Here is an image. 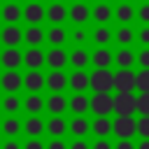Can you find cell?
<instances>
[{
	"label": "cell",
	"instance_id": "cell-17",
	"mask_svg": "<svg viewBox=\"0 0 149 149\" xmlns=\"http://www.w3.org/2000/svg\"><path fill=\"white\" fill-rule=\"evenodd\" d=\"M68 130H70L74 137H84V135L91 130V121H88L84 114H74L72 121L68 123Z\"/></svg>",
	"mask_w": 149,
	"mask_h": 149
},
{
	"label": "cell",
	"instance_id": "cell-6",
	"mask_svg": "<svg viewBox=\"0 0 149 149\" xmlns=\"http://www.w3.org/2000/svg\"><path fill=\"white\" fill-rule=\"evenodd\" d=\"M68 86L74 93H84L86 88H91V74L86 70H74L72 74H68Z\"/></svg>",
	"mask_w": 149,
	"mask_h": 149
},
{
	"label": "cell",
	"instance_id": "cell-15",
	"mask_svg": "<svg viewBox=\"0 0 149 149\" xmlns=\"http://www.w3.org/2000/svg\"><path fill=\"white\" fill-rule=\"evenodd\" d=\"M44 107H47V112H51V116L63 114L68 109V98L63 93H49V98L44 100Z\"/></svg>",
	"mask_w": 149,
	"mask_h": 149
},
{
	"label": "cell",
	"instance_id": "cell-51",
	"mask_svg": "<svg viewBox=\"0 0 149 149\" xmlns=\"http://www.w3.org/2000/svg\"><path fill=\"white\" fill-rule=\"evenodd\" d=\"M7 2H16V0H7Z\"/></svg>",
	"mask_w": 149,
	"mask_h": 149
},
{
	"label": "cell",
	"instance_id": "cell-10",
	"mask_svg": "<svg viewBox=\"0 0 149 149\" xmlns=\"http://www.w3.org/2000/svg\"><path fill=\"white\" fill-rule=\"evenodd\" d=\"M0 40H2L7 47H19V42L23 40V30H21L16 23H7V26L0 30Z\"/></svg>",
	"mask_w": 149,
	"mask_h": 149
},
{
	"label": "cell",
	"instance_id": "cell-1",
	"mask_svg": "<svg viewBox=\"0 0 149 149\" xmlns=\"http://www.w3.org/2000/svg\"><path fill=\"white\" fill-rule=\"evenodd\" d=\"M91 88L95 93H109L114 88V72L109 68H95L91 72Z\"/></svg>",
	"mask_w": 149,
	"mask_h": 149
},
{
	"label": "cell",
	"instance_id": "cell-53",
	"mask_svg": "<svg viewBox=\"0 0 149 149\" xmlns=\"http://www.w3.org/2000/svg\"><path fill=\"white\" fill-rule=\"evenodd\" d=\"M98 2H107V0H98Z\"/></svg>",
	"mask_w": 149,
	"mask_h": 149
},
{
	"label": "cell",
	"instance_id": "cell-24",
	"mask_svg": "<svg viewBox=\"0 0 149 149\" xmlns=\"http://www.w3.org/2000/svg\"><path fill=\"white\" fill-rule=\"evenodd\" d=\"M91 130H93V135H98V137L112 135V119H109V116H95L93 123H91Z\"/></svg>",
	"mask_w": 149,
	"mask_h": 149
},
{
	"label": "cell",
	"instance_id": "cell-55",
	"mask_svg": "<svg viewBox=\"0 0 149 149\" xmlns=\"http://www.w3.org/2000/svg\"><path fill=\"white\" fill-rule=\"evenodd\" d=\"M121 2H128V0H121Z\"/></svg>",
	"mask_w": 149,
	"mask_h": 149
},
{
	"label": "cell",
	"instance_id": "cell-3",
	"mask_svg": "<svg viewBox=\"0 0 149 149\" xmlns=\"http://www.w3.org/2000/svg\"><path fill=\"white\" fill-rule=\"evenodd\" d=\"M114 112L133 116L137 112V95L135 93H116L114 95Z\"/></svg>",
	"mask_w": 149,
	"mask_h": 149
},
{
	"label": "cell",
	"instance_id": "cell-32",
	"mask_svg": "<svg viewBox=\"0 0 149 149\" xmlns=\"http://www.w3.org/2000/svg\"><path fill=\"white\" fill-rule=\"evenodd\" d=\"M91 37H93V42H98L100 47H105L107 42H112V28L105 26V23H100V26L91 33Z\"/></svg>",
	"mask_w": 149,
	"mask_h": 149
},
{
	"label": "cell",
	"instance_id": "cell-27",
	"mask_svg": "<svg viewBox=\"0 0 149 149\" xmlns=\"http://www.w3.org/2000/svg\"><path fill=\"white\" fill-rule=\"evenodd\" d=\"M112 7L107 5V2H98V5H93V9H91V16L98 21V23H107L109 19H112Z\"/></svg>",
	"mask_w": 149,
	"mask_h": 149
},
{
	"label": "cell",
	"instance_id": "cell-41",
	"mask_svg": "<svg viewBox=\"0 0 149 149\" xmlns=\"http://www.w3.org/2000/svg\"><path fill=\"white\" fill-rule=\"evenodd\" d=\"M23 149H47V144H44L40 137H30V140L23 144Z\"/></svg>",
	"mask_w": 149,
	"mask_h": 149
},
{
	"label": "cell",
	"instance_id": "cell-13",
	"mask_svg": "<svg viewBox=\"0 0 149 149\" xmlns=\"http://www.w3.org/2000/svg\"><path fill=\"white\" fill-rule=\"evenodd\" d=\"M68 63V54L63 47H51L47 51V65L51 70H63V65Z\"/></svg>",
	"mask_w": 149,
	"mask_h": 149
},
{
	"label": "cell",
	"instance_id": "cell-46",
	"mask_svg": "<svg viewBox=\"0 0 149 149\" xmlns=\"http://www.w3.org/2000/svg\"><path fill=\"white\" fill-rule=\"evenodd\" d=\"M72 40H74V42H84V40H86V30H84V28H74V30H72Z\"/></svg>",
	"mask_w": 149,
	"mask_h": 149
},
{
	"label": "cell",
	"instance_id": "cell-14",
	"mask_svg": "<svg viewBox=\"0 0 149 149\" xmlns=\"http://www.w3.org/2000/svg\"><path fill=\"white\" fill-rule=\"evenodd\" d=\"M65 86H68V74H65L63 70H51V72L47 74V88H49L51 93H61Z\"/></svg>",
	"mask_w": 149,
	"mask_h": 149
},
{
	"label": "cell",
	"instance_id": "cell-42",
	"mask_svg": "<svg viewBox=\"0 0 149 149\" xmlns=\"http://www.w3.org/2000/svg\"><path fill=\"white\" fill-rule=\"evenodd\" d=\"M137 63H140L142 68H149V47H144V49L137 54Z\"/></svg>",
	"mask_w": 149,
	"mask_h": 149
},
{
	"label": "cell",
	"instance_id": "cell-54",
	"mask_svg": "<svg viewBox=\"0 0 149 149\" xmlns=\"http://www.w3.org/2000/svg\"><path fill=\"white\" fill-rule=\"evenodd\" d=\"M74 2H84V0H74Z\"/></svg>",
	"mask_w": 149,
	"mask_h": 149
},
{
	"label": "cell",
	"instance_id": "cell-37",
	"mask_svg": "<svg viewBox=\"0 0 149 149\" xmlns=\"http://www.w3.org/2000/svg\"><path fill=\"white\" fill-rule=\"evenodd\" d=\"M137 114L149 116V93H137Z\"/></svg>",
	"mask_w": 149,
	"mask_h": 149
},
{
	"label": "cell",
	"instance_id": "cell-34",
	"mask_svg": "<svg viewBox=\"0 0 149 149\" xmlns=\"http://www.w3.org/2000/svg\"><path fill=\"white\" fill-rule=\"evenodd\" d=\"M2 109L7 112V114H14V112H19V107H21V100H19V95L16 93H7L5 98H2Z\"/></svg>",
	"mask_w": 149,
	"mask_h": 149
},
{
	"label": "cell",
	"instance_id": "cell-23",
	"mask_svg": "<svg viewBox=\"0 0 149 149\" xmlns=\"http://www.w3.org/2000/svg\"><path fill=\"white\" fill-rule=\"evenodd\" d=\"M112 61H114V54H112L107 47H98V49L91 54V63H93L95 68H109Z\"/></svg>",
	"mask_w": 149,
	"mask_h": 149
},
{
	"label": "cell",
	"instance_id": "cell-38",
	"mask_svg": "<svg viewBox=\"0 0 149 149\" xmlns=\"http://www.w3.org/2000/svg\"><path fill=\"white\" fill-rule=\"evenodd\" d=\"M137 135L149 137V116H140L137 119Z\"/></svg>",
	"mask_w": 149,
	"mask_h": 149
},
{
	"label": "cell",
	"instance_id": "cell-47",
	"mask_svg": "<svg viewBox=\"0 0 149 149\" xmlns=\"http://www.w3.org/2000/svg\"><path fill=\"white\" fill-rule=\"evenodd\" d=\"M114 149H137V147L133 144V140H119L114 144Z\"/></svg>",
	"mask_w": 149,
	"mask_h": 149
},
{
	"label": "cell",
	"instance_id": "cell-30",
	"mask_svg": "<svg viewBox=\"0 0 149 149\" xmlns=\"http://www.w3.org/2000/svg\"><path fill=\"white\" fill-rule=\"evenodd\" d=\"M0 128H2V133H7L9 137H14V135H19V130L23 128V123L19 121V116H14V114H9L2 123H0Z\"/></svg>",
	"mask_w": 149,
	"mask_h": 149
},
{
	"label": "cell",
	"instance_id": "cell-44",
	"mask_svg": "<svg viewBox=\"0 0 149 149\" xmlns=\"http://www.w3.org/2000/svg\"><path fill=\"white\" fill-rule=\"evenodd\" d=\"M137 40H140L144 47H149V26H142V28H140V33H137Z\"/></svg>",
	"mask_w": 149,
	"mask_h": 149
},
{
	"label": "cell",
	"instance_id": "cell-45",
	"mask_svg": "<svg viewBox=\"0 0 149 149\" xmlns=\"http://www.w3.org/2000/svg\"><path fill=\"white\" fill-rule=\"evenodd\" d=\"M47 149H68V144H65L61 137H51V142L47 144Z\"/></svg>",
	"mask_w": 149,
	"mask_h": 149
},
{
	"label": "cell",
	"instance_id": "cell-52",
	"mask_svg": "<svg viewBox=\"0 0 149 149\" xmlns=\"http://www.w3.org/2000/svg\"><path fill=\"white\" fill-rule=\"evenodd\" d=\"M30 2H40V0H30Z\"/></svg>",
	"mask_w": 149,
	"mask_h": 149
},
{
	"label": "cell",
	"instance_id": "cell-8",
	"mask_svg": "<svg viewBox=\"0 0 149 149\" xmlns=\"http://www.w3.org/2000/svg\"><path fill=\"white\" fill-rule=\"evenodd\" d=\"M0 86L7 91V93H16L21 86H23V74H19L16 70H7L0 74Z\"/></svg>",
	"mask_w": 149,
	"mask_h": 149
},
{
	"label": "cell",
	"instance_id": "cell-39",
	"mask_svg": "<svg viewBox=\"0 0 149 149\" xmlns=\"http://www.w3.org/2000/svg\"><path fill=\"white\" fill-rule=\"evenodd\" d=\"M135 14H137V19H140L144 26H149V2H142V5H140V9H137Z\"/></svg>",
	"mask_w": 149,
	"mask_h": 149
},
{
	"label": "cell",
	"instance_id": "cell-26",
	"mask_svg": "<svg viewBox=\"0 0 149 149\" xmlns=\"http://www.w3.org/2000/svg\"><path fill=\"white\" fill-rule=\"evenodd\" d=\"M23 40H26L30 47H40V44L47 40V33H44L40 26H28V30L23 33Z\"/></svg>",
	"mask_w": 149,
	"mask_h": 149
},
{
	"label": "cell",
	"instance_id": "cell-11",
	"mask_svg": "<svg viewBox=\"0 0 149 149\" xmlns=\"http://www.w3.org/2000/svg\"><path fill=\"white\" fill-rule=\"evenodd\" d=\"M0 63H2L7 70H16V68L23 63V54L19 51V47H7V49L0 54Z\"/></svg>",
	"mask_w": 149,
	"mask_h": 149
},
{
	"label": "cell",
	"instance_id": "cell-4",
	"mask_svg": "<svg viewBox=\"0 0 149 149\" xmlns=\"http://www.w3.org/2000/svg\"><path fill=\"white\" fill-rule=\"evenodd\" d=\"M114 88L119 93H133L135 91V72L130 68H121L114 72Z\"/></svg>",
	"mask_w": 149,
	"mask_h": 149
},
{
	"label": "cell",
	"instance_id": "cell-7",
	"mask_svg": "<svg viewBox=\"0 0 149 149\" xmlns=\"http://www.w3.org/2000/svg\"><path fill=\"white\" fill-rule=\"evenodd\" d=\"M23 19L30 23V26H40V21L47 19V7H42L40 2H28L23 7Z\"/></svg>",
	"mask_w": 149,
	"mask_h": 149
},
{
	"label": "cell",
	"instance_id": "cell-50",
	"mask_svg": "<svg viewBox=\"0 0 149 149\" xmlns=\"http://www.w3.org/2000/svg\"><path fill=\"white\" fill-rule=\"evenodd\" d=\"M51 2H63V0H51Z\"/></svg>",
	"mask_w": 149,
	"mask_h": 149
},
{
	"label": "cell",
	"instance_id": "cell-48",
	"mask_svg": "<svg viewBox=\"0 0 149 149\" xmlns=\"http://www.w3.org/2000/svg\"><path fill=\"white\" fill-rule=\"evenodd\" d=\"M2 149H23L21 144H19V140H14V137H9L5 144H2Z\"/></svg>",
	"mask_w": 149,
	"mask_h": 149
},
{
	"label": "cell",
	"instance_id": "cell-5",
	"mask_svg": "<svg viewBox=\"0 0 149 149\" xmlns=\"http://www.w3.org/2000/svg\"><path fill=\"white\" fill-rule=\"evenodd\" d=\"M91 109L98 114V116H107L112 109H114V98L109 93H93L91 98Z\"/></svg>",
	"mask_w": 149,
	"mask_h": 149
},
{
	"label": "cell",
	"instance_id": "cell-49",
	"mask_svg": "<svg viewBox=\"0 0 149 149\" xmlns=\"http://www.w3.org/2000/svg\"><path fill=\"white\" fill-rule=\"evenodd\" d=\"M137 149H149V137H142V142L137 144Z\"/></svg>",
	"mask_w": 149,
	"mask_h": 149
},
{
	"label": "cell",
	"instance_id": "cell-36",
	"mask_svg": "<svg viewBox=\"0 0 149 149\" xmlns=\"http://www.w3.org/2000/svg\"><path fill=\"white\" fill-rule=\"evenodd\" d=\"M114 37H116V40H119L123 47H128V44L135 40V33H133V28H130V26H126V23H123V26H121V28L114 33Z\"/></svg>",
	"mask_w": 149,
	"mask_h": 149
},
{
	"label": "cell",
	"instance_id": "cell-2",
	"mask_svg": "<svg viewBox=\"0 0 149 149\" xmlns=\"http://www.w3.org/2000/svg\"><path fill=\"white\" fill-rule=\"evenodd\" d=\"M112 133L119 140H133V135L137 133V119L126 116V114H116V119L112 121Z\"/></svg>",
	"mask_w": 149,
	"mask_h": 149
},
{
	"label": "cell",
	"instance_id": "cell-18",
	"mask_svg": "<svg viewBox=\"0 0 149 149\" xmlns=\"http://www.w3.org/2000/svg\"><path fill=\"white\" fill-rule=\"evenodd\" d=\"M23 130H26L30 137H40V135L47 130V121H42L40 114H30V116L26 119V123H23Z\"/></svg>",
	"mask_w": 149,
	"mask_h": 149
},
{
	"label": "cell",
	"instance_id": "cell-21",
	"mask_svg": "<svg viewBox=\"0 0 149 149\" xmlns=\"http://www.w3.org/2000/svg\"><path fill=\"white\" fill-rule=\"evenodd\" d=\"M68 107L74 112V114H86L91 109V98L84 95V93H72V98L68 100Z\"/></svg>",
	"mask_w": 149,
	"mask_h": 149
},
{
	"label": "cell",
	"instance_id": "cell-25",
	"mask_svg": "<svg viewBox=\"0 0 149 149\" xmlns=\"http://www.w3.org/2000/svg\"><path fill=\"white\" fill-rule=\"evenodd\" d=\"M0 16H2L7 23H16V21L23 16V9L19 7V2H7V5L0 9Z\"/></svg>",
	"mask_w": 149,
	"mask_h": 149
},
{
	"label": "cell",
	"instance_id": "cell-19",
	"mask_svg": "<svg viewBox=\"0 0 149 149\" xmlns=\"http://www.w3.org/2000/svg\"><path fill=\"white\" fill-rule=\"evenodd\" d=\"M47 19L54 23V26H61L65 19H68V7L63 2H51L47 7Z\"/></svg>",
	"mask_w": 149,
	"mask_h": 149
},
{
	"label": "cell",
	"instance_id": "cell-22",
	"mask_svg": "<svg viewBox=\"0 0 149 149\" xmlns=\"http://www.w3.org/2000/svg\"><path fill=\"white\" fill-rule=\"evenodd\" d=\"M47 133L51 137H63V133H68V121L63 119V114H54L47 121Z\"/></svg>",
	"mask_w": 149,
	"mask_h": 149
},
{
	"label": "cell",
	"instance_id": "cell-33",
	"mask_svg": "<svg viewBox=\"0 0 149 149\" xmlns=\"http://www.w3.org/2000/svg\"><path fill=\"white\" fill-rule=\"evenodd\" d=\"M114 16H116L121 23H128V21L135 16V9H133V5H130V2H119V5H116V9H114Z\"/></svg>",
	"mask_w": 149,
	"mask_h": 149
},
{
	"label": "cell",
	"instance_id": "cell-28",
	"mask_svg": "<svg viewBox=\"0 0 149 149\" xmlns=\"http://www.w3.org/2000/svg\"><path fill=\"white\" fill-rule=\"evenodd\" d=\"M114 61H116L121 68H130V65L137 61V54H133V49H128V47H121V49L114 54Z\"/></svg>",
	"mask_w": 149,
	"mask_h": 149
},
{
	"label": "cell",
	"instance_id": "cell-12",
	"mask_svg": "<svg viewBox=\"0 0 149 149\" xmlns=\"http://www.w3.org/2000/svg\"><path fill=\"white\" fill-rule=\"evenodd\" d=\"M23 63H26L30 70H40V68L47 63V54H44L40 47H30V49L23 54Z\"/></svg>",
	"mask_w": 149,
	"mask_h": 149
},
{
	"label": "cell",
	"instance_id": "cell-20",
	"mask_svg": "<svg viewBox=\"0 0 149 149\" xmlns=\"http://www.w3.org/2000/svg\"><path fill=\"white\" fill-rule=\"evenodd\" d=\"M68 63H72L74 70H84V68L91 63V54H88L86 49L77 47V49H72V54H68Z\"/></svg>",
	"mask_w": 149,
	"mask_h": 149
},
{
	"label": "cell",
	"instance_id": "cell-43",
	"mask_svg": "<svg viewBox=\"0 0 149 149\" xmlns=\"http://www.w3.org/2000/svg\"><path fill=\"white\" fill-rule=\"evenodd\" d=\"M68 149H91V144H88L84 137H74V140H72V144H70Z\"/></svg>",
	"mask_w": 149,
	"mask_h": 149
},
{
	"label": "cell",
	"instance_id": "cell-9",
	"mask_svg": "<svg viewBox=\"0 0 149 149\" xmlns=\"http://www.w3.org/2000/svg\"><path fill=\"white\" fill-rule=\"evenodd\" d=\"M23 86L30 91V93H40L44 86H47V77L40 72V70H28L23 74Z\"/></svg>",
	"mask_w": 149,
	"mask_h": 149
},
{
	"label": "cell",
	"instance_id": "cell-31",
	"mask_svg": "<svg viewBox=\"0 0 149 149\" xmlns=\"http://www.w3.org/2000/svg\"><path fill=\"white\" fill-rule=\"evenodd\" d=\"M65 37H68V33H65L63 26H51V28L47 30V40L51 42V47H61V44L65 42Z\"/></svg>",
	"mask_w": 149,
	"mask_h": 149
},
{
	"label": "cell",
	"instance_id": "cell-40",
	"mask_svg": "<svg viewBox=\"0 0 149 149\" xmlns=\"http://www.w3.org/2000/svg\"><path fill=\"white\" fill-rule=\"evenodd\" d=\"M91 149H114V144H112L107 137H98V140L91 144Z\"/></svg>",
	"mask_w": 149,
	"mask_h": 149
},
{
	"label": "cell",
	"instance_id": "cell-16",
	"mask_svg": "<svg viewBox=\"0 0 149 149\" xmlns=\"http://www.w3.org/2000/svg\"><path fill=\"white\" fill-rule=\"evenodd\" d=\"M68 16H70L77 26H81V23L88 21V16H91V7H88L86 2H72V7L68 9Z\"/></svg>",
	"mask_w": 149,
	"mask_h": 149
},
{
	"label": "cell",
	"instance_id": "cell-56",
	"mask_svg": "<svg viewBox=\"0 0 149 149\" xmlns=\"http://www.w3.org/2000/svg\"><path fill=\"white\" fill-rule=\"evenodd\" d=\"M144 2H149V0H144Z\"/></svg>",
	"mask_w": 149,
	"mask_h": 149
},
{
	"label": "cell",
	"instance_id": "cell-29",
	"mask_svg": "<svg viewBox=\"0 0 149 149\" xmlns=\"http://www.w3.org/2000/svg\"><path fill=\"white\" fill-rule=\"evenodd\" d=\"M23 107H26V112H30V114H40V112L44 109V100H42L40 93H28V98L23 100Z\"/></svg>",
	"mask_w": 149,
	"mask_h": 149
},
{
	"label": "cell",
	"instance_id": "cell-35",
	"mask_svg": "<svg viewBox=\"0 0 149 149\" xmlns=\"http://www.w3.org/2000/svg\"><path fill=\"white\" fill-rule=\"evenodd\" d=\"M135 88L140 93H149V68H142L140 72H135Z\"/></svg>",
	"mask_w": 149,
	"mask_h": 149
}]
</instances>
